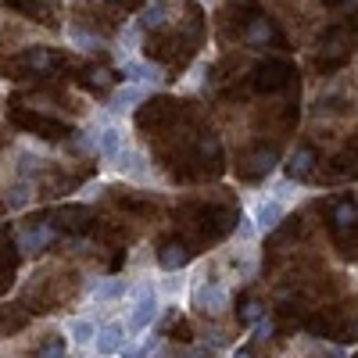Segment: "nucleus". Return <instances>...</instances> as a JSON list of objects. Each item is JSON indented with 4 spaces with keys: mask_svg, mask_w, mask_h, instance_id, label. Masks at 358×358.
<instances>
[{
    "mask_svg": "<svg viewBox=\"0 0 358 358\" xmlns=\"http://www.w3.org/2000/svg\"><path fill=\"white\" fill-rule=\"evenodd\" d=\"M129 297H133V312H129V330L133 334H143V330H151V326L158 322V315H162V301H158V294L151 290V287H133L129 290Z\"/></svg>",
    "mask_w": 358,
    "mask_h": 358,
    "instance_id": "1",
    "label": "nucleus"
},
{
    "mask_svg": "<svg viewBox=\"0 0 358 358\" xmlns=\"http://www.w3.org/2000/svg\"><path fill=\"white\" fill-rule=\"evenodd\" d=\"M351 47H355V40H351V33L348 29H330V33L322 36V43H319V69H337V65H344L348 57H351Z\"/></svg>",
    "mask_w": 358,
    "mask_h": 358,
    "instance_id": "2",
    "label": "nucleus"
},
{
    "mask_svg": "<svg viewBox=\"0 0 358 358\" xmlns=\"http://www.w3.org/2000/svg\"><path fill=\"white\" fill-rule=\"evenodd\" d=\"M194 308L212 312V315L226 312V308H229V290H226L219 280H204V283L194 290Z\"/></svg>",
    "mask_w": 358,
    "mask_h": 358,
    "instance_id": "3",
    "label": "nucleus"
},
{
    "mask_svg": "<svg viewBox=\"0 0 358 358\" xmlns=\"http://www.w3.org/2000/svg\"><path fill=\"white\" fill-rule=\"evenodd\" d=\"M276 162H280L276 147H258L255 155H248V158H244L241 176H244V179H262V176H268V172L276 169Z\"/></svg>",
    "mask_w": 358,
    "mask_h": 358,
    "instance_id": "4",
    "label": "nucleus"
},
{
    "mask_svg": "<svg viewBox=\"0 0 358 358\" xmlns=\"http://www.w3.org/2000/svg\"><path fill=\"white\" fill-rule=\"evenodd\" d=\"M126 344V330L118 322H104V326H97V337H94V351L101 355V358H111V355H118V348Z\"/></svg>",
    "mask_w": 358,
    "mask_h": 358,
    "instance_id": "5",
    "label": "nucleus"
},
{
    "mask_svg": "<svg viewBox=\"0 0 358 358\" xmlns=\"http://www.w3.org/2000/svg\"><path fill=\"white\" fill-rule=\"evenodd\" d=\"M287 79H294V72H290L287 62H265V65L255 72V86H258V90H268V94H273V90H280Z\"/></svg>",
    "mask_w": 358,
    "mask_h": 358,
    "instance_id": "6",
    "label": "nucleus"
},
{
    "mask_svg": "<svg viewBox=\"0 0 358 358\" xmlns=\"http://www.w3.org/2000/svg\"><path fill=\"white\" fill-rule=\"evenodd\" d=\"M315 165H319V158H315L312 147H297V151L290 155V162H287V176L294 179V183H301V179H308L315 172Z\"/></svg>",
    "mask_w": 358,
    "mask_h": 358,
    "instance_id": "7",
    "label": "nucleus"
},
{
    "mask_svg": "<svg viewBox=\"0 0 358 358\" xmlns=\"http://www.w3.org/2000/svg\"><path fill=\"white\" fill-rule=\"evenodd\" d=\"M276 25L268 22V18H251L244 22V43L248 47H265V43H276Z\"/></svg>",
    "mask_w": 358,
    "mask_h": 358,
    "instance_id": "8",
    "label": "nucleus"
},
{
    "mask_svg": "<svg viewBox=\"0 0 358 358\" xmlns=\"http://www.w3.org/2000/svg\"><path fill=\"white\" fill-rule=\"evenodd\" d=\"M54 241V229L43 222V226H33V229H22L18 233V248L25 251V255H36V251H43L47 244Z\"/></svg>",
    "mask_w": 358,
    "mask_h": 358,
    "instance_id": "9",
    "label": "nucleus"
},
{
    "mask_svg": "<svg viewBox=\"0 0 358 358\" xmlns=\"http://www.w3.org/2000/svg\"><path fill=\"white\" fill-rule=\"evenodd\" d=\"M283 215H287V212H283L280 201H262L258 212H255V226H258L262 233H273V229H280Z\"/></svg>",
    "mask_w": 358,
    "mask_h": 358,
    "instance_id": "10",
    "label": "nucleus"
},
{
    "mask_svg": "<svg viewBox=\"0 0 358 358\" xmlns=\"http://www.w3.org/2000/svg\"><path fill=\"white\" fill-rule=\"evenodd\" d=\"M190 262V251L179 244V241H169L162 251H158V265L165 268V273H179V268H183Z\"/></svg>",
    "mask_w": 358,
    "mask_h": 358,
    "instance_id": "11",
    "label": "nucleus"
},
{
    "mask_svg": "<svg viewBox=\"0 0 358 358\" xmlns=\"http://www.w3.org/2000/svg\"><path fill=\"white\" fill-rule=\"evenodd\" d=\"M90 294H94V301H115V297H122L129 294V283L126 280H94L90 283Z\"/></svg>",
    "mask_w": 358,
    "mask_h": 358,
    "instance_id": "12",
    "label": "nucleus"
},
{
    "mask_svg": "<svg viewBox=\"0 0 358 358\" xmlns=\"http://www.w3.org/2000/svg\"><path fill=\"white\" fill-rule=\"evenodd\" d=\"M122 76L129 79V83H162V69L158 65H147V62H126L122 65Z\"/></svg>",
    "mask_w": 358,
    "mask_h": 358,
    "instance_id": "13",
    "label": "nucleus"
},
{
    "mask_svg": "<svg viewBox=\"0 0 358 358\" xmlns=\"http://www.w3.org/2000/svg\"><path fill=\"white\" fill-rule=\"evenodd\" d=\"M65 334L72 337V344L86 348V344H94V337H97V326L90 322V319H69V322H65Z\"/></svg>",
    "mask_w": 358,
    "mask_h": 358,
    "instance_id": "14",
    "label": "nucleus"
},
{
    "mask_svg": "<svg viewBox=\"0 0 358 358\" xmlns=\"http://www.w3.org/2000/svg\"><path fill=\"white\" fill-rule=\"evenodd\" d=\"M118 151H122V133H118L115 126L101 129V133H97V155H104V158H118Z\"/></svg>",
    "mask_w": 358,
    "mask_h": 358,
    "instance_id": "15",
    "label": "nucleus"
},
{
    "mask_svg": "<svg viewBox=\"0 0 358 358\" xmlns=\"http://www.w3.org/2000/svg\"><path fill=\"white\" fill-rule=\"evenodd\" d=\"M147 94H143V86H122V90H115V97H111V111H129L133 104H140Z\"/></svg>",
    "mask_w": 358,
    "mask_h": 358,
    "instance_id": "16",
    "label": "nucleus"
},
{
    "mask_svg": "<svg viewBox=\"0 0 358 358\" xmlns=\"http://www.w3.org/2000/svg\"><path fill=\"white\" fill-rule=\"evenodd\" d=\"M50 65H54V57H50L47 47H33V50L22 54V69H29V72H43V69H50Z\"/></svg>",
    "mask_w": 358,
    "mask_h": 358,
    "instance_id": "17",
    "label": "nucleus"
},
{
    "mask_svg": "<svg viewBox=\"0 0 358 358\" xmlns=\"http://www.w3.org/2000/svg\"><path fill=\"white\" fill-rule=\"evenodd\" d=\"M358 222V204L355 201H341L337 208H334V226L337 229H351Z\"/></svg>",
    "mask_w": 358,
    "mask_h": 358,
    "instance_id": "18",
    "label": "nucleus"
},
{
    "mask_svg": "<svg viewBox=\"0 0 358 358\" xmlns=\"http://www.w3.org/2000/svg\"><path fill=\"white\" fill-rule=\"evenodd\" d=\"M143 165H147V158H143L140 151H118V169H122V172L143 176Z\"/></svg>",
    "mask_w": 358,
    "mask_h": 358,
    "instance_id": "19",
    "label": "nucleus"
},
{
    "mask_svg": "<svg viewBox=\"0 0 358 358\" xmlns=\"http://www.w3.org/2000/svg\"><path fill=\"white\" fill-rule=\"evenodd\" d=\"M140 25H143V29H151V33H155V29H162V25H165V8H162V4L147 8V11L140 15Z\"/></svg>",
    "mask_w": 358,
    "mask_h": 358,
    "instance_id": "20",
    "label": "nucleus"
},
{
    "mask_svg": "<svg viewBox=\"0 0 358 358\" xmlns=\"http://www.w3.org/2000/svg\"><path fill=\"white\" fill-rule=\"evenodd\" d=\"M72 40L83 47V50H101L104 47V36H94V33H83V29H72Z\"/></svg>",
    "mask_w": 358,
    "mask_h": 358,
    "instance_id": "21",
    "label": "nucleus"
},
{
    "mask_svg": "<svg viewBox=\"0 0 358 358\" xmlns=\"http://www.w3.org/2000/svg\"><path fill=\"white\" fill-rule=\"evenodd\" d=\"M29 190H33V183H15V187L8 190V208H22V204H29Z\"/></svg>",
    "mask_w": 358,
    "mask_h": 358,
    "instance_id": "22",
    "label": "nucleus"
},
{
    "mask_svg": "<svg viewBox=\"0 0 358 358\" xmlns=\"http://www.w3.org/2000/svg\"><path fill=\"white\" fill-rule=\"evenodd\" d=\"M111 83V72L108 69H97V72H86V86H94V90H104Z\"/></svg>",
    "mask_w": 358,
    "mask_h": 358,
    "instance_id": "23",
    "label": "nucleus"
},
{
    "mask_svg": "<svg viewBox=\"0 0 358 358\" xmlns=\"http://www.w3.org/2000/svg\"><path fill=\"white\" fill-rule=\"evenodd\" d=\"M273 330H276V322L268 319V315H262V319L255 322V337H258V341H268V337H273Z\"/></svg>",
    "mask_w": 358,
    "mask_h": 358,
    "instance_id": "24",
    "label": "nucleus"
},
{
    "mask_svg": "<svg viewBox=\"0 0 358 358\" xmlns=\"http://www.w3.org/2000/svg\"><path fill=\"white\" fill-rule=\"evenodd\" d=\"M262 315H265V308H262L258 301H248V305L241 308V319H244V322H251V326H255V322H258Z\"/></svg>",
    "mask_w": 358,
    "mask_h": 358,
    "instance_id": "25",
    "label": "nucleus"
},
{
    "mask_svg": "<svg viewBox=\"0 0 358 358\" xmlns=\"http://www.w3.org/2000/svg\"><path fill=\"white\" fill-rule=\"evenodd\" d=\"M65 351H69V348H65V341H54V344H47L36 358H65Z\"/></svg>",
    "mask_w": 358,
    "mask_h": 358,
    "instance_id": "26",
    "label": "nucleus"
},
{
    "mask_svg": "<svg viewBox=\"0 0 358 358\" xmlns=\"http://www.w3.org/2000/svg\"><path fill=\"white\" fill-rule=\"evenodd\" d=\"M179 358H212V348H187L179 351Z\"/></svg>",
    "mask_w": 358,
    "mask_h": 358,
    "instance_id": "27",
    "label": "nucleus"
},
{
    "mask_svg": "<svg viewBox=\"0 0 358 358\" xmlns=\"http://www.w3.org/2000/svg\"><path fill=\"white\" fill-rule=\"evenodd\" d=\"M208 341H212V348H222L226 344V334L222 330H208Z\"/></svg>",
    "mask_w": 358,
    "mask_h": 358,
    "instance_id": "28",
    "label": "nucleus"
},
{
    "mask_svg": "<svg viewBox=\"0 0 358 358\" xmlns=\"http://www.w3.org/2000/svg\"><path fill=\"white\" fill-rule=\"evenodd\" d=\"M241 236H255V219H244V226H241Z\"/></svg>",
    "mask_w": 358,
    "mask_h": 358,
    "instance_id": "29",
    "label": "nucleus"
},
{
    "mask_svg": "<svg viewBox=\"0 0 358 358\" xmlns=\"http://www.w3.org/2000/svg\"><path fill=\"white\" fill-rule=\"evenodd\" d=\"M233 358H255V351H251V348H241V351H236Z\"/></svg>",
    "mask_w": 358,
    "mask_h": 358,
    "instance_id": "30",
    "label": "nucleus"
},
{
    "mask_svg": "<svg viewBox=\"0 0 358 358\" xmlns=\"http://www.w3.org/2000/svg\"><path fill=\"white\" fill-rule=\"evenodd\" d=\"M151 358H169V355H162V351H155V355H151Z\"/></svg>",
    "mask_w": 358,
    "mask_h": 358,
    "instance_id": "31",
    "label": "nucleus"
},
{
    "mask_svg": "<svg viewBox=\"0 0 358 358\" xmlns=\"http://www.w3.org/2000/svg\"><path fill=\"white\" fill-rule=\"evenodd\" d=\"M322 4H341V0H322Z\"/></svg>",
    "mask_w": 358,
    "mask_h": 358,
    "instance_id": "32",
    "label": "nucleus"
},
{
    "mask_svg": "<svg viewBox=\"0 0 358 358\" xmlns=\"http://www.w3.org/2000/svg\"><path fill=\"white\" fill-rule=\"evenodd\" d=\"M97 358H101V355H97Z\"/></svg>",
    "mask_w": 358,
    "mask_h": 358,
    "instance_id": "33",
    "label": "nucleus"
}]
</instances>
